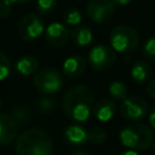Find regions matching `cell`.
Masks as SVG:
<instances>
[{"label": "cell", "instance_id": "obj_1", "mask_svg": "<svg viewBox=\"0 0 155 155\" xmlns=\"http://www.w3.org/2000/svg\"><path fill=\"white\" fill-rule=\"evenodd\" d=\"M94 94L91 87L84 84L71 86L62 98L64 116L76 122H85L92 114Z\"/></svg>", "mask_w": 155, "mask_h": 155}, {"label": "cell", "instance_id": "obj_2", "mask_svg": "<svg viewBox=\"0 0 155 155\" xmlns=\"http://www.w3.org/2000/svg\"><path fill=\"white\" fill-rule=\"evenodd\" d=\"M52 150L50 136L39 128H29L16 138V155H51Z\"/></svg>", "mask_w": 155, "mask_h": 155}, {"label": "cell", "instance_id": "obj_3", "mask_svg": "<svg viewBox=\"0 0 155 155\" xmlns=\"http://www.w3.org/2000/svg\"><path fill=\"white\" fill-rule=\"evenodd\" d=\"M119 139L126 149L142 151L153 147L155 140L154 130L148 125L133 122L132 125H128L120 131Z\"/></svg>", "mask_w": 155, "mask_h": 155}, {"label": "cell", "instance_id": "obj_4", "mask_svg": "<svg viewBox=\"0 0 155 155\" xmlns=\"http://www.w3.org/2000/svg\"><path fill=\"white\" fill-rule=\"evenodd\" d=\"M109 42L116 53L127 54L138 47L139 34L133 27L120 24L111 29L109 34Z\"/></svg>", "mask_w": 155, "mask_h": 155}, {"label": "cell", "instance_id": "obj_5", "mask_svg": "<svg viewBox=\"0 0 155 155\" xmlns=\"http://www.w3.org/2000/svg\"><path fill=\"white\" fill-rule=\"evenodd\" d=\"M63 84L64 81L61 71L52 67H46L38 70L33 78L34 88L46 96H51L61 91Z\"/></svg>", "mask_w": 155, "mask_h": 155}, {"label": "cell", "instance_id": "obj_6", "mask_svg": "<svg viewBox=\"0 0 155 155\" xmlns=\"http://www.w3.org/2000/svg\"><path fill=\"white\" fill-rule=\"evenodd\" d=\"M116 61V52L110 45L98 44L94 45L90 52L87 62L90 67L96 71H104L110 69Z\"/></svg>", "mask_w": 155, "mask_h": 155}, {"label": "cell", "instance_id": "obj_7", "mask_svg": "<svg viewBox=\"0 0 155 155\" xmlns=\"http://www.w3.org/2000/svg\"><path fill=\"white\" fill-rule=\"evenodd\" d=\"M45 31L44 21L40 15L27 13L24 15L17 25V33L19 38L24 41H34L40 38Z\"/></svg>", "mask_w": 155, "mask_h": 155}, {"label": "cell", "instance_id": "obj_8", "mask_svg": "<svg viewBox=\"0 0 155 155\" xmlns=\"http://www.w3.org/2000/svg\"><path fill=\"white\" fill-rule=\"evenodd\" d=\"M148 104L147 102L137 96L126 97L121 101L120 104V114L124 119L130 122H139L148 115Z\"/></svg>", "mask_w": 155, "mask_h": 155}, {"label": "cell", "instance_id": "obj_9", "mask_svg": "<svg viewBox=\"0 0 155 155\" xmlns=\"http://www.w3.org/2000/svg\"><path fill=\"white\" fill-rule=\"evenodd\" d=\"M116 10L114 0H88L86 6V13L88 18L98 24L109 22Z\"/></svg>", "mask_w": 155, "mask_h": 155}, {"label": "cell", "instance_id": "obj_10", "mask_svg": "<svg viewBox=\"0 0 155 155\" xmlns=\"http://www.w3.org/2000/svg\"><path fill=\"white\" fill-rule=\"evenodd\" d=\"M70 39V30L65 23L52 22L45 29V40L52 47H62Z\"/></svg>", "mask_w": 155, "mask_h": 155}, {"label": "cell", "instance_id": "obj_11", "mask_svg": "<svg viewBox=\"0 0 155 155\" xmlns=\"http://www.w3.org/2000/svg\"><path fill=\"white\" fill-rule=\"evenodd\" d=\"M18 124L8 113L0 111V145H7L17 138Z\"/></svg>", "mask_w": 155, "mask_h": 155}, {"label": "cell", "instance_id": "obj_12", "mask_svg": "<svg viewBox=\"0 0 155 155\" xmlns=\"http://www.w3.org/2000/svg\"><path fill=\"white\" fill-rule=\"evenodd\" d=\"M117 107L111 98H101L92 105V114L99 122H109L116 114Z\"/></svg>", "mask_w": 155, "mask_h": 155}, {"label": "cell", "instance_id": "obj_13", "mask_svg": "<svg viewBox=\"0 0 155 155\" xmlns=\"http://www.w3.org/2000/svg\"><path fill=\"white\" fill-rule=\"evenodd\" d=\"M87 65L86 59L80 54H73L64 59L62 64V71L63 74L69 79H75L82 75Z\"/></svg>", "mask_w": 155, "mask_h": 155}, {"label": "cell", "instance_id": "obj_14", "mask_svg": "<svg viewBox=\"0 0 155 155\" xmlns=\"http://www.w3.org/2000/svg\"><path fill=\"white\" fill-rule=\"evenodd\" d=\"M70 39L73 44L78 47H86L92 44L93 41V31L90 27L79 24L74 27V29L70 31Z\"/></svg>", "mask_w": 155, "mask_h": 155}, {"label": "cell", "instance_id": "obj_15", "mask_svg": "<svg viewBox=\"0 0 155 155\" xmlns=\"http://www.w3.org/2000/svg\"><path fill=\"white\" fill-rule=\"evenodd\" d=\"M130 74H131V78L134 82L142 85V84H145L150 80L151 74H153V69H151L150 64L147 63L145 61H137L132 64Z\"/></svg>", "mask_w": 155, "mask_h": 155}, {"label": "cell", "instance_id": "obj_16", "mask_svg": "<svg viewBox=\"0 0 155 155\" xmlns=\"http://www.w3.org/2000/svg\"><path fill=\"white\" fill-rule=\"evenodd\" d=\"M38 70H39V61L36 57L31 54L22 56L16 62V71L19 75H23V76L34 75Z\"/></svg>", "mask_w": 155, "mask_h": 155}, {"label": "cell", "instance_id": "obj_17", "mask_svg": "<svg viewBox=\"0 0 155 155\" xmlns=\"http://www.w3.org/2000/svg\"><path fill=\"white\" fill-rule=\"evenodd\" d=\"M64 138L68 143L81 145L87 143V130L80 125H70L64 131Z\"/></svg>", "mask_w": 155, "mask_h": 155}, {"label": "cell", "instance_id": "obj_18", "mask_svg": "<svg viewBox=\"0 0 155 155\" xmlns=\"http://www.w3.org/2000/svg\"><path fill=\"white\" fill-rule=\"evenodd\" d=\"M108 91H109L110 97L113 99H117V101H124L128 94V88H127L126 84L120 80L111 81L110 85L108 86Z\"/></svg>", "mask_w": 155, "mask_h": 155}, {"label": "cell", "instance_id": "obj_19", "mask_svg": "<svg viewBox=\"0 0 155 155\" xmlns=\"http://www.w3.org/2000/svg\"><path fill=\"white\" fill-rule=\"evenodd\" d=\"M108 140V133L102 127H92L87 131V143L93 145H102Z\"/></svg>", "mask_w": 155, "mask_h": 155}, {"label": "cell", "instance_id": "obj_20", "mask_svg": "<svg viewBox=\"0 0 155 155\" xmlns=\"http://www.w3.org/2000/svg\"><path fill=\"white\" fill-rule=\"evenodd\" d=\"M57 108V102L54 98H51L48 96L41 97L36 101V109L40 114L42 115H50L56 111Z\"/></svg>", "mask_w": 155, "mask_h": 155}, {"label": "cell", "instance_id": "obj_21", "mask_svg": "<svg viewBox=\"0 0 155 155\" xmlns=\"http://www.w3.org/2000/svg\"><path fill=\"white\" fill-rule=\"evenodd\" d=\"M11 115L13 116V119L16 120L17 124L22 125V124H28L31 119V113H30V109L25 105H16L12 108V111H11Z\"/></svg>", "mask_w": 155, "mask_h": 155}, {"label": "cell", "instance_id": "obj_22", "mask_svg": "<svg viewBox=\"0 0 155 155\" xmlns=\"http://www.w3.org/2000/svg\"><path fill=\"white\" fill-rule=\"evenodd\" d=\"M57 4L58 0H38L36 1L38 13L41 16H48L56 10Z\"/></svg>", "mask_w": 155, "mask_h": 155}, {"label": "cell", "instance_id": "obj_23", "mask_svg": "<svg viewBox=\"0 0 155 155\" xmlns=\"http://www.w3.org/2000/svg\"><path fill=\"white\" fill-rule=\"evenodd\" d=\"M64 23L70 27H76L82 21V15L78 8H70L64 13Z\"/></svg>", "mask_w": 155, "mask_h": 155}, {"label": "cell", "instance_id": "obj_24", "mask_svg": "<svg viewBox=\"0 0 155 155\" xmlns=\"http://www.w3.org/2000/svg\"><path fill=\"white\" fill-rule=\"evenodd\" d=\"M11 70H12V63L10 58L6 56V53L0 51V81L7 79L11 74Z\"/></svg>", "mask_w": 155, "mask_h": 155}, {"label": "cell", "instance_id": "obj_25", "mask_svg": "<svg viewBox=\"0 0 155 155\" xmlns=\"http://www.w3.org/2000/svg\"><path fill=\"white\" fill-rule=\"evenodd\" d=\"M142 52H143V56H144L148 61L155 62V36L149 38V39L144 42L143 48H142Z\"/></svg>", "mask_w": 155, "mask_h": 155}, {"label": "cell", "instance_id": "obj_26", "mask_svg": "<svg viewBox=\"0 0 155 155\" xmlns=\"http://www.w3.org/2000/svg\"><path fill=\"white\" fill-rule=\"evenodd\" d=\"M12 4L7 0H0V18H7L12 13Z\"/></svg>", "mask_w": 155, "mask_h": 155}, {"label": "cell", "instance_id": "obj_27", "mask_svg": "<svg viewBox=\"0 0 155 155\" xmlns=\"http://www.w3.org/2000/svg\"><path fill=\"white\" fill-rule=\"evenodd\" d=\"M147 93L150 98L155 99V78L149 80L148 81V85H147Z\"/></svg>", "mask_w": 155, "mask_h": 155}, {"label": "cell", "instance_id": "obj_28", "mask_svg": "<svg viewBox=\"0 0 155 155\" xmlns=\"http://www.w3.org/2000/svg\"><path fill=\"white\" fill-rule=\"evenodd\" d=\"M148 120H149L150 127L155 131V105L149 110V113H148Z\"/></svg>", "mask_w": 155, "mask_h": 155}, {"label": "cell", "instance_id": "obj_29", "mask_svg": "<svg viewBox=\"0 0 155 155\" xmlns=\"http://www.w3.org/2000/svg\"><path fill=\"white\" fill-rule=\"evenodd\" d=\"M116 6H127L132 0H114Z\"/></svg>", "mask_w": 155, "mask_h": 155}, {"label": "cell", "instance_id": "obj_30", "mask_svg": "<svg viewBox=\"0 0 155 155\" xmlns=\"http://www.w3.org/2000/svg\"><path fill=\"white\" fill-rule=\"evenodd\" d=\"M120 155H139V153L137 150H132V149H127L125 151H122Z\"/></svg>", "mask_w": 155, "mask_h": 155}, {"label": "cell", "instance_id": "obj_31", "mask_svg": "<svg viewBox=\"0 0 155 155\" xmlns=\"http://www.w3.org/2000/svg\"><path fill=\"white\" fill-rule=\"evenodd\" d=\"M70 155H91V154L88 151H86V150H75Z\"/></svg>", "mask_w": 155, "mask_h": 155}, {"label": "cell", "instance_id": "obj_32", "mask_svg": "<svg viewBox=\"0 0 155 155\" xmlns=\"http://www.w3.org/2000/svg\"><path fill=\"white\" fill-rule=\"evenodd\" d=\"M7 1H10L13 5V4H27V2H30L31 0H7Z\"/></svg>", "mask_w": 155, "mask_h": 155}, {"label": "cell", "instance_id": "obj_33", "mask_svg": "<svg viewBox=\"0 0 155 155\" xmlns=\"http://www.w3.org/2000/svg\"><path fill=\"white\" fill-rule=\"evenodd\" d=\"M2 105H4V104H2V101H1V98H0V111H1V109H2Z\"/></svg>", "mask_w": 155, "mask_h": 155}, {"label": "cell", "instance_id": "obj_34", "mask_svg": "<svg viewBox=\"0 0 155 155\" xmlns=\"http://www.w3.org/2000/svg\"><path fill=\"white\" fill-rule=\"evenodd\" d=\"M153 151H154V154H155V140H154V143H153Z\"/></svg>", "mask_w": 155, "mask_h": 155}]
</instances>
